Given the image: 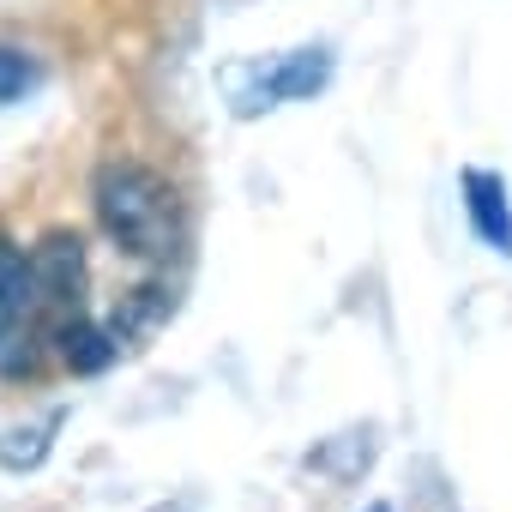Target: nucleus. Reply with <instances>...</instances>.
Masks as SVG:
<instances>
[{
	"mask_svg": "<svg viewBox=\"0 0 512 512\" xmlns=\"http://www.w3.org/2000/svg\"><path fill=\"white\" fill-rule=\"evenodd\" d=\"M91 205L103 235L133 253V260H169L181 247L187 223H181V193L169 187V175H157L139 157H109L91 175Z\"/></svg>",
	"mask_w": 512,
	"mask_h": 512,
	"instance_id": "f257e3e1",
	"label": "nucleus"
},
{
	"mask_svg": "<svg viewBox=\"0 0 512 512\" xmlns=\"http://www.w3.org/2000/svg\"><path fill=\"white\" fill-rule=\"evenodd\" d=\"M61 410H49L37 428H13V434H0V464L7 470H37L43 458H49V446H55V434H61Z\"/></svg>",
	"mask_w": 512,
	"mask_h": 512,
	"instance_id": "0eeeda50",
	"label": "nucleus"
},
{
	"mask_svg": "<svg viewBox=\"0 0 512 512\" xmlns=\"http://www.w3.org/2000/svg\"><path fill=\"white\" fill-rule=\"evenodd\" d=\"M175 314V296L163 290V284H139L103 326H109V338H115V350H145V338H157V326Z\"/></svg>",
	"mask_w": 512,
	"mask_h": 512,
	"instance_id": "39448f33",
	"label": "nucleus"
},
{
	"mask_svg": "<svg viewBox=\"0 0 512 512\" xmlns=\"http://www.w3.org/2000/svg\"><path fill=\"white\" fill-rule=\"evenodd\" d=\"M458 193H464V217H470L476 241L512 260V193H506V181L494 169H464Z\"/></svg>",
	"mask_w": 512,
	"mask_h": 512,
	"instance_id": "20e7f679",
	"label": "nucleus"
},
{
	"mask_svg": "<svg viewBox=\"0 0 512 512\" xmlns=\"http://www.w3.org/2000/svg\"><path fill=\"white\" fill-rule=\"evenodd\" d=\"M332 79V49H290L278 55L272 67H253L247 85H235V115H266L278 103H302V97H320Z\"/></svg>",
	"mask_w": 512,
	"mask_h": 512,
	"instance_id": "7ed1b4c3",
	"label": "nucleus"
},
{
	"mask_svg": "<svg viewBox=\"0 0 512 512\" xmlns=\"http://www.w3.org/2000/svg\"><path fill=\"white\" fill-rule=\"evenodd\" d=\"M49 338H55V320H49V302L37 290L31 253L0 241V380L37 374Z\"/></svg>",
	"mask_w": 512,
	"mask_h": 512,
	"instance_id": "f03ea898",
	"label": "nucleus"
},
{
	"mask_svg": "<svg viewBox=\"0 0 512 512\" xmlns=\"http://www.w3.org/2000/svg\"><path fill=\"white\" fill-rule=\"evenodd\" d=\"M362 512H392V506H386V500H374V506H362Z\"/></svg>",
	"mask_w": 512,
	"mask_h": 512,
	"instance_id": "1a4fd4ad",
	"label": "nucleus"
},
{
	"mask_svg": "<svg viewBox=\"0 0 512 512\" xmlns=\"http://www.w3.org/2000/svg\"><path fill=\"white\" fill-rule=\"evenodd\" d=\"M55 350H61V362L73 368V374H103L121 350H115V338H109V326L103 320H91V314H73V320H61L55 326Z\"/></svg>",
	"mask_w": 512,
	"mask_h": 512,
	"instance_id": "423d86ee",
	"label": "nucleus"
},
{
	"mask_svg": "<svg viewBox=\"0 0 512 512\" xmlns=\"http://www.w3.org/2000/svg\"><path fill=\"white\" fill-rule=\"evenodd\" d=\"M31 85H37V67H31L19 49H0V109H7V103H19Z\"/></svg>",
	"mask_w": 512,
	"mask_h": 512,
	"instance_id": "6e6552de",
	"label": "nucleus"
}]
</instances>
